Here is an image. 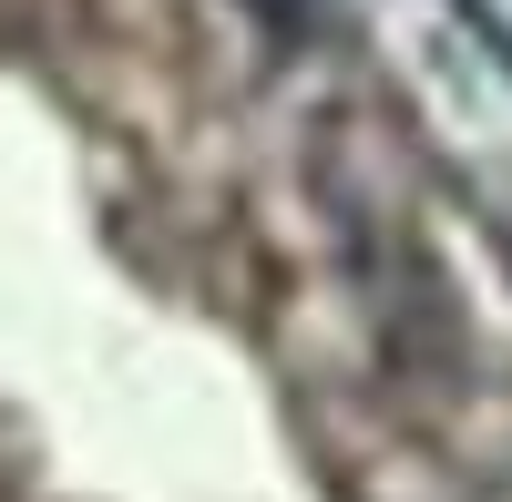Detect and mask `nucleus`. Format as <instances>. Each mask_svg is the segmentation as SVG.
I'll use <instances>...</instances> for the list:
<instances>
[{
	"label": "nucleus",
	"instance_id": "nucleus-1",
	"mask_svg": "<svg viewBox=\"0 0 512 502\" xmlns=\"http://www.w3.org/2000/svg\"><path fill=\"white\" fill-rule=\"evenodd\" d=\"M318 11H328V0H267V21H287V31H308Z\"/></svg>",
	"mask_w": 512,
	"mask_h": 502
}]
</instances>
